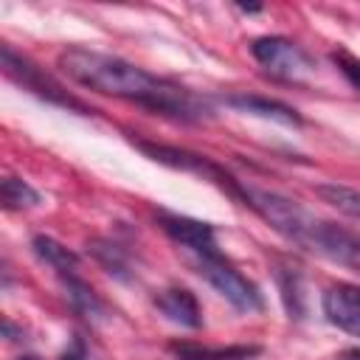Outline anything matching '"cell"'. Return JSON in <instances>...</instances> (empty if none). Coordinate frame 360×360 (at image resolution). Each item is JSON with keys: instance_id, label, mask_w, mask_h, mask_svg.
I'll use <instances>...</instances> for the list:
<instances>
[{"instance_id": "277c9868", "label": "cell", "mask_w": 360, "mask_h": 360, "mask_svg": "<svg viewBox=\"0 0 360 360\" xmlns=\"http://www.w3.org/2000/svg\"><path fill=\"white\" fill-rule=\"evenodd\" d=\"M0 65L6 70L8 79H14L17 84H22L25 90H31L34 96L51 101V104H59V107H68V110H79V112H90L84 101H79L76 96H70L59 82H53L45 70H39L31 59L20 56L11 45H3L0 48Z\"/></svg>"}, {"instance_id": "ffe728a7", "label": "cell", "mask_w": 360, "mask_h": 360, "mask_svg": "<svg viewBox=\"0 0 360 360\" xmlns=\"http://www.w3.org/2000/svg\"><path fill=\"white\" fill-rule=\"evenodd\" d=\"M338 360H360V346H354V349H346Z\"/></svg>"}, {"instance_id": "6da1fadb", "label": "cell", "mask_w": 360, "mask_h": 360, "mask_svg": "<svg viewBox=\"0 0 360 360\" xmlns=\"http://www.w3.org/2000/svg\"><path fill=\"white\" fill-rule=\"evenodd\" d=\"M59 68L62 73H68L70 82L87 90L135 101L160 115H172L180 121H197L208 112V107L186 87L158 79L121 56H110V53L87 51V48H68L59 53Z\"/></svg>"}, {"instance_id": "9a60e30c", "label": "cell", "mask_w": 360, "mask_h": 360, "mask_svg": "<svg viewBox=\"0 0 360 360\" xmlns=\"http://www.w3.org/2000/svg\"><path fill=\"white\" fill-rule=\"evenodd\" d=\"M65 281V287H68V298H70V304H73V309L79 312V315H84V318H101L104 315V304L96 298V292L76 276V273H70V276H65L62 278Z\"/></svg>"}, {"instance_id": "52a82bcc", "label": "cell", "mask_w": 360, "mask_h": 360, "mask_svg": "<svg viewBox=\"0 0 360 360\" xmlns=\"http://www.w3.org/2000/svg\"><path fill=\"white\" fill-rule=\"evenodd\" d=\"M309 253H318V256H326L332 262H340L346 267L360 270V233L321 219Z\"/></svg>"}, {"instance_id": "5bb4252c", "label": "cell", "mask_w": 360, "mask_h": 360, "mask_svg": "<svg viewBox=\"0 0 360 360\" xmlns=\"http://www.w3.org/2000/svg\"><path fill=\"white\" fill-rule=\"evenodd\" d=\"M315 194L323 202H329L332 208H338L340 214L360 219V191L357 188L340 186V183H321V186H315Z\"/></svg>"}, {"instance_id": "ba28073f", "label": "cell", "mask_w": 360, "mask_h": 360, "mask_svg": "<svg viewBox=\"0 0 360 360\" xmlns=\"http://www.w3.org/2000/svg\"><path fill=\"white\" fill-rule=\"evenodd\" d=\"M158 225L188 253H214L217 250V239H214V228L202 219H191V217H180V214H158Z\"/></svg>"}, {"instance_id": "8992f818", "label": "cell", "mask_w": 360, "mask_h": 360, "mask_svg": "<svg viewBox=\"0 0 360 360\" xmlns=\"http://www.w3.org/2000/svg\"><path fill=\"white\" fill-rule=\"evenodd\" d=\"M138 146L158 163L163 166H172V169H183V172H194V174H202L208 180H214L222 191H228L231 197L242 200L245 202V186H239L228 172H222L219 166H214L208 158H200L194 152H186V149H177V146H163V143H146V141H138Z\"/></svg>"}, {"instance_id": "44dd1931", "label": "cell", "mask_w": 360, "mask_h": 360, "mask_svg": "<svg viewBox=\"0 0 360 360\" xmlns=\"http://www.w3.org/2000/svg\"><path fill=\"white\" fill-rule=\"evenodd\" d=\"M239 11H248V14H256V11H259V6H239Z\"/></svg>"}, {"instance_id": "d6986e66", "label": "cell", "mask_w": 360, "mask_h": 360, "mask_svg": "<svg viewBox=\"0 0 360 360\" xmlns=\"http://www.w3.org/2000/svg\"><path fill=\"white\" fill-rule=\"evenodd\" d=\"M62 360H87V349H84V340L76 335L73 343L68 346V352L62 354Z\"/></svg>"}, {"instance_id": "2e32d148", "label": "cell", "mask_w": 360, "mask_h": 360, "mask_svg": "<svg viewBox=\"0 0 360 360\" xmlns=\"http://www.w3.org/2000/svg\"><path fill=\"white\" fill-rule=\"evenodd\" d=\"M0 200H3V208L8 211H20V208H31L39 202V194L20 177H6L3 186H0Z\"/></svg>"}, {"instance_id": "ac0fdd59", "label": "cell", "mask_w": 360, "mask_h": 360, "mask_svg": "<svg viewBox=\"0 0 360 360\" xmlns=\"http://www.w3.org/2000/svg\"><path fill=\"white\" fill-rule=\"evenodd\" d=\"M332 59H335V65L340 68V73L352 82V87H357L360 90V59H354L352 53H346V51H335L332 53Z\"/></svg>"}, {"instance_id": "7402d4cb", "label": "cell", "mask_w": 360, "mask_h": 360, "mask_svg": "<svg viewBox=\"0 0 360 360\" xmlns=\"http://www.w3.org/2000/svg\"><path fill=\"white\" fill-rule=\"evenodd\" d=\"M17 360H39V357H34V354H20Z\"/></svg>"}, {"instance_id": "4fadbf2b", "label": "cell", "mask_w": 360, "mask_h": 360, "mask_svg": "<svg viewBox=\"0 0 360 360\" xmlns=\"http://www.w3.org/2000/svg\"><path fill=\"white\" fill-rule=\"evenodd\" d=\"M180 360H250L259 354V346H225V349H208V346H191V343H174L172 346Z\"/></svg>"}, {"instance_id": "e0dca14e", "label": "cell", "mask_w": 360, "mask_h": 360, "mask_svg": "<svg viewBox=\"0 0 360 360\" xmlns=\"http://www.w3.org/2000/svg\"><path fill=\"white\" fill-rule=\"evenodd\" d=\"M90 253L110 270V273H115V276H127L124 270H127V256H124V250L118 248V245H112V242H101V239H93L90 245Z\"/></svg>"}, {"instance_id": "5b68a950", "label": "cell", "mask_w": 360, "mask_h": 360, "mask_svg": "<svg viewBox=\"0 0 360 360\" xmlns=\"http://www.w3.org/2000/svg\"><path fill=\"white\" fill-rule=\"evenodd\" d=\"M250 53L284 82H304L315 68L312 59L287 37H259L250 42Z\"/></svg>"}, {"instance_id": "8fae6325", "label": "cell", "mask_w": 360, "mask_h": 360, "mask_svg": "<svg viewBox=\"0 0 360 360\" xmlns=\"http://www.w3.org/2000/svg\"><path fill=\"white\" fill-rule=\"evenodd\" d=\"M225 104H231V107H236V110H242V112H253V115H262V118H273V121L290 124V127H298V124H301V115H298L292 107H287V104H281V101H276V98L242 93V96H228Z\"/></svg>"}, {"instance_id": "30bf717a", "label": "cell", "mask_w": 360, "mask_h": 360, "mask_svg": "<svg viewBox=\"0 0 360 360\" xmlns=\"http://www.w3.org/2000/svg\"><path fill=\"white\" fill-rule=\"evenodd\" d=\"M155 307L172 321L180 323L186 329H200L202 315H200V304L194 298V292H188L186 287H169L155 298Z\"/></svg>"}, {"instance_id": "7a4b0ae2", "label": "cell", "mask_w": 360, "mask_h": 360, "mask_svg": "<svg viewBox=\"0 0 360 360\" xmlns=\"http://www.w3.org/2000/svg\"><path fill=\"white\" fill-rule=\"evenodd\" d=\"M248 208H253L273 231H278L284 239H290L292 245L309 250L315 231L321 225V219H315L312 214H307L295 200L278 194V191H267V188H245V202Z\"/></svg>"}, {"instance_id": "7c38bea8", "label": "cell", "mask_w": 360, "mask_h": 360, "mask_svg": "<svg viewBox=\"0 0 360 360\" xmlns=\"http://www.w3.org/2000/svg\"><path fill=\"white\" fill-rule=\"evenodd\" d=\"M34 253L39 256V259H45L62 278L65 276H70V273H76V267H79V256L73 253V250H68L65 245H59L56 239H51V236H34Z\"/></svg>"}, {"instance_id": "3957f363", "label": "cell", "mask_w": 360, "mask_h": 360, "mask_svg": "<svg viewBox=\"0 0 360 360\" xmlns=\"http://www.w3.org/2000/svg\"><path fill=\"white\" fill-rule=\"evenodd\" d=\"M191 264L239 312H256V309H262V295H259L256 284L248 281L233 264H228L219 256V250H214V253H191Z\"/></svg>"}, {"instance_id": "9c48e42d", "label": "cell", "mask_w": 360, "mask_h": 360, "mask_svg": "<svg viewBox=\"0 0 360 360\" xmlns=\"http://www.w3.org/2000/svg\"><path fill=\"white\" fill-rule=\"evenodd\" d=\"M323 315L332 326L360 338V287L335 284L323 292Z\"/></svg>"}]
</instances>
